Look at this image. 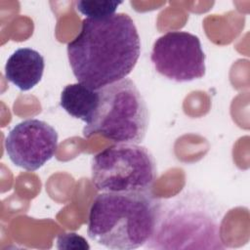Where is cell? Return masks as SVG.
Masks as SVG:
<instances>
[{
	"label": "cell",
	"mask_w": 250,
	"mask_h": 250,
	"mask_svg": "<svg viewBox=\"0 0 250 250\" xmlns=\"http://www.w3.org/2000/svg\"><path fill=\"white\" fill-rule=\"evenodd\" d=\"M159 203L149 191L102 192L89 211L88 236L108 249L144 246L152 235Z\"/></svg>",
	"instance_id": "3957f363"
},
{
	"label": "cell",
	"mask_w": 250,
	"mask_h": 250,
	"mask_svg": "<svg viewBox=\"0 0 250 250\" xmlns=\"http://www.w3.org/2000/svg\"><path fill=\"white\" fill-rule=\"evenodd\" d=\"M150 60L159 74L176 82H188L205 75V55L200 39L188 31H168L158 37Z\"/></svg>",
	"instance_id": "8992f818"
},
{
	"label": "cell",
	"mask_w": 250,
	"mask_h": 250,
	"mask_svg": "<svg viewBox=\"0 0 250 250\" xmlns=\"http://www.w3.org/2000/svg\"><path fill=\"white\" fill-rule=\"evenodd\" d=\"M140 55L137 27L125 13L84 19L80 32L67 44L73 75L79 83L95 90L126 78Z\"/></svg>",
	"instance_id": "6da1fadb"
},
{
	"label": "cell",
	"mask_w": 250,
	"mask_h": 250,
	"mask_svg": "<svg viewBox=\"0 0 250 250\" xmlns=\"http://www.w3.org/2000/svg\"><path fill=\"white\" fill-rule=\"evenodd\" d=\"M121 4V1L80 0L76 2V9L87 19H104L114 15Z\"/></svg>",
	"instance_id": "30bf717a"
},
{
	"label": "cell",
	"mask_w": 250,
	"mask_h": 250,
	"mask_svg": "<svg viewBox=\"0 0 250 250\" xmlns=\"http://www.w3.org/2000/svg\"><path fill=\"white\" fill-rule=\"evenodd\" d=\"M59 249H89L87 241L84 237L74 232L62 233L57 239Z\"/></svg>",
	"instance_id": "8fae6325"
},
{
	"label": "cell",
	"mask_w": 250,
	"mask_h": 250,
	"mask_svg": "<svg viewBox=\"0 0 250 250\" xmlns=\"http://www.w3.org/2000/svg\"><path fill=\"white\" fill-rule=\"evenodd\" d=\"M43 56L31 48L17 49L7 60L5 77L21 91H28L36 86L44 72Z\"/></svg>",
	"instance_id": "ba28073f"
},
{
	"label": "cell",
	"mask_w": 250,
	"mask_h": 250,
	"mask_svg": "<svg viewBox=\"0 0 250 250\" xmlns=\"http://www.w3.org/2000/svg\"><path fill=\"white\" fill-rule=\"evenodd\" d=\"M223 215L224 211L218 201L200 191H187L160 201L154 229L146 247L223 249Z\"/></svg>",
	"instance_id": "7a4b0ae2"
},
{
	"label": "cell",
	"mask_w": 250,
	"mask_h": 250,
	"mask_svg": "<svg viewBox=\"0 0 250 250\" xmlns=\"http://www.w3.org/2000/svg\"><path fill=\"white\" fill-rule=\"evenodd\" d=\"M99 105L83 136L101 135L116 144H140L149 123L146 101L130 78L99 89Z\"/></svg>",
	"instance_id": "277c9868"
},
{
	"label": "cell",
	"mask_w": 250,
	"mask_h": 250,
	"mask_svg": "<svg viewBox=\"0 0 250 250\" xmlns=\"http://www.w3.org/2000/svg\"><path fill=\"white\" fill-rule=\"evenodd\" d=\"M99 101V90L77 82L63 88L60 104L69 115L88 124L96 112Z\"/></svg>",
	"instance_id": "9c48e42d"
},
{
	"label": "cell",
	"mask_w": 250,
	"mask_h": 250,
	"mask_svg": "<svg viewBox=\"0 0 250 250\" xmlns=\"http://www.w3.org/2000/svg\"><path fill=\"white\" fill-rule=\"evenodd\" d=\"M91 178L102 192L149 191L157 178L156 162L144 146L116 144L93 157Z\"/></svg>",
	"instance_id": "5b68a950"
},
{
	"label": "cell",
	"mask_w": 250,
	"mask_h": 250,
	"mask_svg": "<svg viewBox=\"0 0 250 250\" xmlns=\"http://www.w3.org/2000/svg\"><path fill=\"white\" fill-rule=\"evenodd\" d=\"M5 148L16 166L35 171L55 155L58 148V133L52 125L43 120L25 119L8 133Z\"/></svg>",
	"instance_id": "52a82bcc"
}]
</instances>
